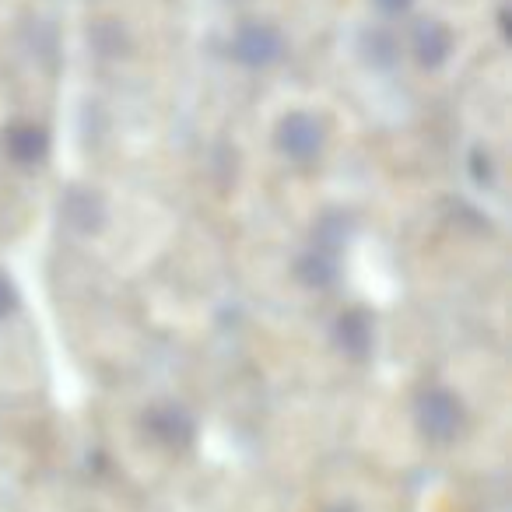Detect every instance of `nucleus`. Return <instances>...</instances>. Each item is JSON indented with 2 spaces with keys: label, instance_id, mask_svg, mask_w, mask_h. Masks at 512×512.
I'll return each instance as SVG.
<instances>
[{
  "label": "nucleus",
  "instance_id": "nucleus-9",
  "mask_svg": "<svg viewBox=\"0 0 512 512\" xmlns=\"http://www.w3.org/2000/svg\"><path fill=\"white\" fill-rule=\"evenodd\" d=\"M15 309H18V292H15V285L0 274V320H4V316H11Z\"/></svg>",
  "mask_w": 512,
  "mask_h": 512
},
{
  "label": "nucleus",
  "instance_id": "nucleus-7",
  "mask_svg": "<svg viewBox=\"0 0 512 512\" xmlns=\"http://www.w3.org/2000/svg\"><path fill=\"white\" fill-rule=\"evenodd\" d=\"M67 218H71L81 232H95V228L102 225L99 197H92V193H71V200H67Z\"/></svg>",
  "mask_w": 512,
  "mask_h": 512
},
{
  "label": "nucleus",
  "instance_id": "nucleus-3",
  "mask_svg": "<svg viewBox=\"0 0 512 512\" xmlns=\"http://www.w3.org/2000/svg\"><path fill=\"white\" fill-rule=\"evenodd\" d=\"M144 425H148V432L155 435L158 442H165V446H186V442L193 439V418L179 404L151 407Z\"/></svg>",
  "mask_w": 512,
  "mask_h": 512
},
{
  "label": "nucleus",
  "instance_id": "nucleus-8",
  "mask_svg": "<svg viewBox=\"0 0 512 512\" xmlns=\"http://www.w3.org/2000/svg\"><path fill=\"white\" fill-rule=\"evenodd\" d=\"M344 239H348V218L344 214H327L316 225V249H323V253H337Z\"/></svg>",
  "mask_w": 512,
  "mask_h": 512
},
{
  "label": "nucleus",
  "instance_id": "nucleus-5",
  "mask_svg": "<svg viewBox=\"0 0 512 512\" xmlns=\"http://www.w3.org/2000/svg\"><path fill=\"white\" fill-rule=\"evenodd\" d=\"M295 274H299L302 285L309 288H330L337 281V264H334V253H323V249H313V253H306L295 264Z\"/></svg>",
  "mask_w": 512,
  "mask_h": 512
},
{
  "label": "nucleus",
  "instance_id": "nucleus-6",
  "mask_svg": "<svg viewBox=\"0 0 512 512\" xmlns=\"http://www.w3.org/2000/svg\"><path fill=\"white\" fill-rule=\"evenodd\" d=\"M8 151L15 162H39L46 151V134L36 127H15L8 134Z\"/></svg>",
  "mask_w": 512,
  "mask_h": 512
},
{
  "label": "nucleus",
  "instance_id": "nucleus-2",
  "mask_svg": "<svg viewBox=\"0 0 512 512\" xmlns=\"http://www.w3.org/2000/svg\"><path fill=\"white\" fill-rule=\"evenodd\" d=\"M278 144L292 162H313L323 148V130L309 116H288L278 130Z\"/></svg>",
  "mask_w": 512,
  "mask_h": 512
},
{
  "label": "nucleus",
  "instance_id": "nucleus-1",
  "mask_svg": "<svg viewBox=\"0 0 512 512\" xmlns=\"http://www.w3.org/2000/svg\"><path fill=\"white\" fill-rule=\"evenodd\" d=\"M463 425V407L449 390H428L418 400V428L435 442L456 439Z\"/></svg>",
  "mask_w": 512,
  "mask_h": 512
},
{
  "label": "nucleus",
  "instance_id": "nucleus-4",
  "mask_svg": "<svg viewBox=\"0 0 512 512\" xmlns=\"http://www.w3.org/2000/svg\"><path fill=\"white\" fill-rule=\"evenodd\" d=\"M334 337L351 358H365L372 348V323L362 313H341L334 327Z\"/></svg>",
  "mask_w": 512,
  "mask_h": 512
},
{
  "label": "nucleus",
  "instance_id": "nucleus-10",
  "mask_svg": "<svg viewBox=\"0 0 512 512\" xmlns=\"http://www.w3.org/2000/svg\"><path fill=\"white\" fill-rule=\"evenodd\" d=\"M330 512H355V509H348V505H337V509H330Z\"/></svg>",
  "mask_w": 512,
  "mask_h": 512
}]
</instances>
